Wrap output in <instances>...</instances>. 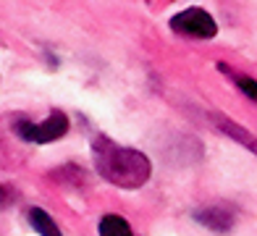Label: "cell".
Wrapping results in <instances>:
<instances>
[{"label": "cell", "mask_w": 257, "mask_h": 236, "mask_svg": "<svg viewBox=\"0 0 257 236\" xmlns=\"http://www.w3.org/2000/svg\"><path fill=\"white\" fill-rule=\"evenodd\" d=\"M194 218L205 223L207 228H213L215 233H226L231 228V223H233V215H231V210L226 207H207V210H197L194 212Z\"/></svg>", "instance_id": "obj_5"}, {"label": "cell", "mask_w": 257, "mask_h": 236, "mask_svg": "<svg viewBox=\"0 0 257 236\" xmlns=\"http://www.w3.org/2000/svg\"><path fill=\"white\" fill-rule=\"evenodd\" d=\"M215 121V126H218V132L220 134H226V137H233L236 142H241L247 150H252L254 155H257V137H252L249 134V129H244V126H239L233 118H228V115H220V113H213L210 115Z\"/></svg>", "instance_id": "obj_4"}, {"label": "cell", "mask_w": 257, "mask_h": 236, "mask_svg": "<svg viewBox=\"0 0 257 236\" xmlns=\"http://www.w3.org/2000/svg\"><path fill=\"white\" fill-rule=\"evenodd\" d=\"M66 132H68V115L61 113V110H53L42 124H29V121L16 124V134H19L21 139L40 142V145L61 139V137H66Z\"/></svg>", "instance_id": "obj_2"}, {"label": "cell", "mask_w": 257, "mask_h": 236, "mask_svg": "<svg viewBox=\"0 0 257 236\" xmlns=\"http://www.w3.org/2000/svg\"><path fill=\"white\" fill-rule=\"evenodd\" d=\"M92 158L102 179L121 189H139L153 176V165L145 152L121 147L108 137H97L92 142Z\"/></svg>", "instance_id": "obj_1"}, {"label": "cell", "mask_w": 257, "mask_h": 236, "mask_svg": "<svg viewBox=\"0 0 257 236\" xmlns=\"http://www.w3.org/2000/svg\"><path fill=\"white\" fill-rule=\"evenodd\" d=\"M220 66V71H226V74H231V71L223 66V63H218ZM233 79H236V84H239V89L247 94V97H252V100H257V81L254 79H249V76H239V74H231Z\"/></svg>", "instance_id": "obj_8"}, {"label": "cell", "mask_w": 257, "mask_h": 236, "mask_svg": "<svg viewBox=\"0 0 257 236\" xmlns=\"http://www.w3.org/2000/svg\"><path fill=\"white\" fill-rule=\"evenodd\" d=\"M29 223L34 226V231H37L40 236H63L61 228L55 226V220L45 210H40V207H32L29 210Z\"/></svg>", "instance_id": "obj_6"}, {"label": "cell", "mask_w": 257, "mask_h": 236, "mask_svg": "<svg viewBox=\"0 0 257 236\" xmlns=\"http://www.w3.org/2000/svg\"><path fill=\"white\" fill-rule=\"evenodd\" d=\"M100 236H134L132 226L118 215H105L100 220Z\"/></svg>", "instance_id": "obj_7"}, {"label": "cell", "mask_w": 257, "mask_h": 236, "mask_svg": "<svg viewBox=\"0 0 257 236\" xmlns=\"http://www.w3.org/2000/svg\"><path fill=\"white\" fill-rule=\"evenodd\" d=\"M171 29L179 32V34H192V37L210 40V37H215L218 24L202 8H186V11H181V14H176L171 19Z\"/></svg>", "instance_id": "obj_3"}]
</instances>
